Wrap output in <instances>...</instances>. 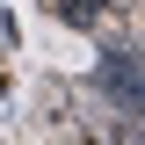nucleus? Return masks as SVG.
<instances>
[{
	"instance_id": "1",
	"label": "nucleus",
	"mask_w": 145,
	"mask_h": 145,
	"mask_svg": "<svg viewBox=\"0 0 145 145\" xmlns=\"http://www.w3.org/2000/svg\"><path fill=\"white\" fill-rule=\"evenodd\" d=\"M58 15H65V22H80V29H87V22H94V0H58Z\"/></svg>"
},
{
	"instance_id": "2",
	"label": "nucleus",
	"mask_w": 145,
	"mask_h": 145,
	"mask_svg": "<svg viewBox=\"0 0 145 145\" xmlns=\"http://www.w3.org/2000/svg\"><path fill=\"white\" fill-rule=\"evenodd\" d=\"M102 7H116V15H123V7H138V0H102Z\"/></svg>"
}]
</instances>
